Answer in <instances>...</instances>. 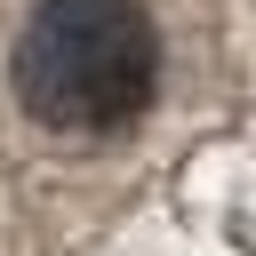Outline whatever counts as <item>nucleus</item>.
<instances>
[{
	"label": "nucleus",
	"instance_id": "f257e3e1",
	"mask_svg": "<svg viewBox=\"0 0 256 256\" xmlns=\"http://www.w3.org/2000/svg\"><path fill=\"white\" fill-rule=\"evenodd\" d=\"M152 72L160 40L136 0H40L8 56L16 104L56 136L128 128L152 104Z\"/></svg>",
	"mask_w": 256,
	"mask_h": 256
}]
</instances>
